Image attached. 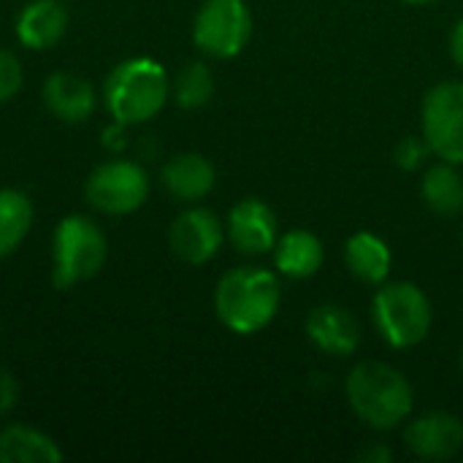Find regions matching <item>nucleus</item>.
<instances>
[{"label": "nucleus", "mask_w": 463, "mask_h": 463, "mask_svg": "<svg viewBox=\"0 0 463 463\" xmlns=\"http://www.w3.org/2000/svg\"><path fill=\"white\" fill-rule=\"evenodd\" d=\"M84 195L103 214H133L149 198V176L133 160H109L90 174Z\"/></svg>", "instance_id": "6e6552de"}, {"label": "nucleus", "mask_w": 463, "mask_h": 463, "mask_svg": "<svg viewBox=\"0 0 463 463\" xmlns=\"http://www.w3.org/2000/svg\"><path fill=\"white\" fill-rule=\"evenodd\" d=\"M68 27V14L57 0H30L16 16V38L24 49L54 46Z\"/></svg>", "instance_id": "2eb2a0df"}, {"label": "nucleus", "mask_w": 463, "mask_h": 463, "mask_svg": "<svg viewBox=\"0 0 463 463\" xmlns=\"http://www.w3.org/2000/svg\"><path fill=\"white\" fill-rule=\"evenodd\" d=\"M24 73H22V62L14 52L0 49V103L11 100L19 90H22Z\"/></svg>", "instance_id": "5701e85b"}, {"label": "nucleus", "mask_w": 463, "mask_h": 463, "mask_svg": "<svg viewBox=\"0 0 463 463\" xmlns=\"http://www.w3.org/2000/svg\"><path fill=\"white\" fill-rule=\"evenodd\" d=\"M16 396H19L16 380L5 369H0V415H5L16 404Z\"/></svg>", "instance_id": "b1692460"}, {"label": "nucleus", "mask_w": 463, "mask_h": 463, "mask_svg": "<svg viewBox=\"0 0 463 463\" xmlns=\"http://www.w3.org/2000/svg\"><path fill=\"white\" fill-rule=\"evenodd\" d=\"M109 255L106 233L84 214H68L52 233V282L57 290H68L92 279Z\"/></svg>", "instance_id": "20e7f679"}, {"label": "nucleus", "mask_w": 463, "mask_h": 463, "mask_svg": "<svg viewBox=\"0 0 463 463\" xmlns=\"http://www.w3.org/2000/svg\"><path fill=\"white\" fill-rule=\"evenodd\" d=\"M307 339L328 358H350L361 345V326L342 304H320L307 317Z\"/></svg>", "instance_id": "9b49d317"}, {"label": "nucleus", "mask_w": 463, "mask_h": 463, "mask_svg": "<svg viewBox=\"0 0 463 463\" xmlns=\"http://www.w3.org/2000/svg\"><path fill=\"white\" fill-rule=\"evenodd\" d=\"M372 317L380 336L393 350H410L426 342L434 323V309L420 285L399 279L380 285L372 301Z\"/></svg>", "instance_id": "39448f33"}, {"label": "nucleus", "mask_w": 463, "mask_h": 463, "mask_svg": "<svg viewBox=\"0 0 463 463\" xmlns=\"http://www.w3.org/2000/svg\"><path fill=\"white\" fill-rule=\"evenodd\" d=\"M461 239H463V231H461Z\"/></svg>", "instance_id": "c85d7f7f"}, {"label": "nucleus", "mask_w": 463, "mask_h": 463, "mask_svg": "<svg viewBox=\"0 0 463 463\" xmlns=\"http://www.w3.org/2000/svg\"><path fill=\"white\" fill-rule=\"evenodd\" d=\"M461 369H463V350H461Z\"/></svg>", "instance_id": "cd10ccee"}, {"label": "nucleus", "mask_w": 463, "mask_h": 463, "mask_svg": "<svg viewBox=\"0 0 463 463\" xmlns=\"http://www.w3.org/2000/svg\"><path fill=\"white\" fill-rule=\"evenodd\" d=\"M214 95V76L209 71L206 62H187L176 79H174V100L193 111V109H201L212 100Z\"/></svg>", "instance_id": "412c9836"}, {"label": "nucleus", "mask_w": 463, "mask_h": 463, "mask_svg": "<svg viewBox=\"0 0 463 463\" xmlns=\"http://www.w3.org/2000/svg\"><path fill=\"white\" fill-rule=\"evenodd\" d=\"M450 57H453V62L463 71V16L453 24V30H450Z\"/></svg>", "instance_id": "393cba45"}, {"label": "nucleus", "mask_w": 463, "mask_h": 463, "mask_svg": "<svg viewBox=\"0 0 463 463\" xmlns=\"http://www.w3.org/2000/svg\"><path fill=\"white\" fill-rule=\"evenodd\" d=\"M160 182L165 193H171L176 201L195 203V201H203L214 190L217 171L209 163V157L198 152H182L163 165Z\"/></svg>", "instance_id": "4468645a"}, {"label": "nucleus", "mask_w": 463, "mask_h": 463, "mask_svg": "<svg viewBox=\"0 0 463 463\" xmlns=\"http://www.w3.org/2000/svg\"><path fill=\"white\" fill-rule=\"evenodd\" d=\"M103 95L109 114L119 125H141L163 111L171 95V81L157 60L130 57L106 76Z\"/></svg>", "instance_id": "7ed1b4c3"}, {"label": "nucleus", "mask_w": 463, "mask_h": 463, "mask_svg": "<svg viewBox=\"0 0 463 463\" xmlns=\"http://www.w3.org/2000/svg\"><path fill=\"white\" fill-rule=\"evenodd\" d=\"M361 461L388 463L391 461V450H388V448H369V450H364V453H361Z\"/></svg>", "instance_id": "a878e982"}, {"label": "nucleus", "mask_w": 463, "mask_h": 463, "mask_svg": "<svg viewBox=\"0 0 463 463\" xmlns=\"http://www.w3.org/2000/svg\"><path fill=\"white\" fill-rule=\"evenodd\" d=\"M33 225V203L22 190H0V258L11 255Z\"/></svg>", "instance_id": "aec40b11"}, {"label": "nucleus", "mask_w": 463, "mask_h": 463, "mask_svg": "<svg viewBox=\"0 0 463 463\" xmlns=\"http://www.w3.org/2000/svg\"><path fill=\"white\" fill-rule=\"evenodd\" d=\"M279 304V279L274 271L260 266H239L225 271L214 290V312L220 323L239 336L263 331L277 317Z\"/></svg>", "instance_id": "f257e3e1"}, {"label": "nucleus", "mask_w": 463, "mask_h": 463, "mask_svg": "<svg viewBox=\"0 0 463 463\" xmlns=\"http://www.w3.org/2000/svg\"><path fill=\"white\" fill-rule=\"evenodd\" d=\"M347 404L355 418L374 431H393L410 420L415 410V391L410 380L391 364L364 361L345 383Z\"/></svg>", "instance_id": "f03ea898"}, {"label": "nucleus", "mask_w": 463, "mask_h": 463, "mask_svg": "<svg viewBox=\"0 0 463 463\" xmlns=\"http://www.w3.org/2000/svg\"><path fill=\"white\" fill-rule=\"evenodd\" d=\"M404 445L423 461H450L463 450V420L453 412H426L407 423Z\"/></svg>", "instance_id": "9d476101"}, {"label": "nucleus", "mask_w": 463, "mask_h": 463, "mask_svg": "<svg viewBox=\"0 0 463 463\" xmlns=\"http://www.w3.org/2000/svg\"><path fill=\"white\" fill-rule=\"evenodd\" d=\"M407 3H434V0H407Z\"/></svg>", "instance_id": "bb28decb"}, {"label": "nucleus", "mask_w": 463, "mask_h": 463, "mask_svg": "<svg viewBox=\"0 0 463 463\" xmlns=\"http://www.w3.org/2000/svg\"><path fill=\"white\" fill-rule=\"evenodd\" d=\"M345 266L364 285L380 288L391 274L393 255H391V247L380 236L369 233V231H358L345 244Z\"/></svg>", "instance_id": "f3484780"}, {"label": "nucleus", "mask_w": 463, "mask_h": 463, "mask_svg": "<svg viewBox=\"0 0 463 463\" xmlns=\"http://www.w3.org/2000/svg\"><path fill=\"white\" fill-rule=\"evenodd\" d=\"M420 125L434 157L463 165V81H442L426 92Z\"/></svg>", "instance_id": "0eeeda50"}, {"label": "nucleus", "mask_w": 463, "mask_h": 463, "mask_svg": "<svg viewBox=\"0 0 463 463\" xmlns=\"http://www.w3.org/2000/svg\"><path fill=\"white\" fill-rule=\"evenodd\" d=\"M62 458L57 442L33 426H8L0 431V463H52Z\"/></svg>", "instance_id": "6ab92c4d"}, {"label": "nucleus", "mask_w": 463, "mask_h": 463, "mask_svg": "<svg viewBox=\"0 0 463 463\" xmlns=\"http://www.w3.org/2000/svg\"><path fill=\"white\" fill-rule=\"evenodd\" d=\"M431 146L423 136H404L396 149H393V163L402 168V171H420L429 157H431Z\"/></svg>", "instance_id": "4be33fe9"}, {"label": "nucleus", "mask_w": 463, "mask_h": 463, "mask_svg": "<svg viewBox=\"0 0 463 463\" xmlns=\"http://www.w3.org/2000/svg\"><path fill=\"white\" fill-rule=\"evenodd\" d=\"M222 241H225V231L220 217L203 206L184 209L168 228L171 252L187 266L209 263L220 252Z\"/></svg>", "instance_id": "1a4fd4ad"}, {"label": "nucleus", "mask_w": 463, "mask_h": 463, "mask_svg": "<svg viewBox=\"0 0 463 463\" xmlns=\"http://www.w3.org/2000/svg\"><path fill=\"white\" fill-rule=\"evenodd\" d=\"M426 206L439 217H458L463 212V174L456 163L439 160L426 168L420 182Z\"/></svg>", "instance_id": "a211bd4d"}, {"label": "nucleus", "mask_w": 463, "mask_h": 463, "mask_svg": "<svg viewBox=\"0 0 463 463\" xmlns=\"http://www.w3.org/2000/svg\"><path fill=\"white\" fill-rule=\"evenodd\" d=\"M326 247L312 231H290L274 244V266L290 279H309L323 269Z\"/></svg>", "instance_id": "dca6fc26"}, {"label": "nucleus", "mask_w": 463, "mask_h": 463, "mask_svg": "<svg viewBox=\"0 0 463 463\" xmlns=\"http://www.w3.org/2000/svg\"><path fill=\"white\" fill-rule=\"evenodd\" d=\"M228 239L241 255H266L277 244V214L260 198L239 201L228 214Z\"/></svg>", "instance_id": "f8f14e48"}, {"label": "nucleus", "mask_w": 463, "mask_h": 463, "mask_svg": "<svg viewBox=\"0 0 463 463\" xmlns=\"http://www.w3.org/2000/svg\"><path fill=\"white\" fill-rule=\"evenodd\" d=\"M43 103L57 119L79 125L87 122L95 111V90L90 81L71 71H54L43 81Z\"/></svg>", "instance_id": "ddd939ff"}, {"label": "nucleus", "mask_w": 463, "mask_h": 463, "mask_svg": "<svg viewBox=\"0 0 463 463\" xmlns=\"http://www.w3.org/2000/svg\"><path fill=\"white\" fill-rule=\"evenodd\" d=\"M252 38V14L244 0H206L193 22V41L201 52L231 60Z\"/></svg>", "instance_id": "423d86ee"}]
</instances>
